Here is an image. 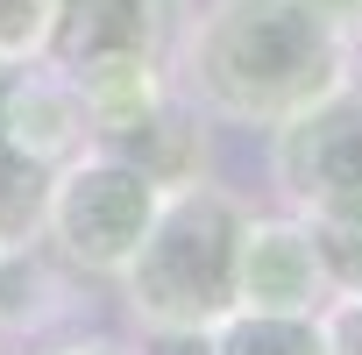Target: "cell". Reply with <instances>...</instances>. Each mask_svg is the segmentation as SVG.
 <instances>
[{
    "label": "cell",
    "mask_w": 362,
    "mask_h": 355,
    "mask_svg": "<svg viewBox=\"0 0 362 355\" xmlns=\"http://www.w3.org/2000/svg\"><path fill=\"white\" fill-rule=\"evenodd\" d=\"M170 78L221 128H277L355 78V43L305 0H206L185 15Z\"/></svg>",
    "instance_id": "6da1fadb"
},
{
    "label": "cell",
    "mask_w": 362,
    "mask_h": 355,
    "mask_svg": "<svg viewBox=\"0 0 362 355\" xmlns=\"http://www.w3.org/2000/svg\"><path fill=\"white\" fill-rule=\"evenodd\" d=\"M249 199L199 178V185L163 192L149 235L121 263V305L149 341H206L242 305V235Z\"/></svg>",
    "instance_id": "7a4b0ae2"
},
{
    "label": "cell",
    "mask_w": 362,
    "mask_h": 355,
    "mask_svg": "<svg viewBox=\"0 0 362 355\" xmlns=\"http://www.w3.org/2000/svg\"><path fill=\"white\" fill-rule=\"evenodd\" d=\"M86 149L142 170L149 185L177 192V185H199L206 163H214V135L199 100L177 86L170 71H135V78H107L86 93Z\"/></svg>",
    "instance_id": "3957f363"
},
{
    "label": "cell",
    "mask_w": 362,
    "mask_h": 355,
    "mask_svg": "<svg viewBox=\"0 0 362 355\" xmlns=\"http://www.w3.org/2000/svg\"><path fill=\"white\" fill-rule=\"evenodd\" d=\"M163 206V185H149L142 170L78 149L71 163H57L50 178V206H43V249L71 270V277H121V263L135 256V242L149 235Z\"/></svg>",
    "instance_id": "277c9868"
},
{
    "label": "cell",
    "mask_w": 362,
    "mask_h": 355,
    "mask_svg": "<svg viewBox=\"0 0 362 355\" xmlns=\"http://www.w3.org/2000/svg\"><path fill=\"white\" fill-rule=\"evenodd\" d=\"M192 0H57L43 29V64L78 93L135 71H170Z\"/></svg>",
    "instance_id": "5b68a950"
},
{
    "label": "cell",
    "mask_w": 362,
    "mask_h": 355,
    "mask_svg": "<svg viewBox=\"0 0 362 355\" xmlns=\"http://www.w3.org/2000/svg\"><path fill=\"white\" fill-rule=\"evenodd\" d=\"M270 185L284 214L327 221L362 206V93L355 78L270 128Z\"/></svg>",
    "instance_id": "8992f818"
},
{
    "label": "cell",
    "mask_w": 362,
    "mask_h": 355,
    "mask_svg": "<svg viewBox=\"0 0 362 355\" xmlns=\"http://www.w3.org/2000/svg\"><path fill=\"white\" fill-rule=\"evenodd\" d=\"M334 284L298 214H249L242 235V305L249 313H327Z\"/></svg>",
    "instance_id": "52a82bcc"
},
{
    "label": "cell",
    "mask_w": 362,
    "mask_h": 355,
    "mask_svg": "<svg viewBox=\"0 0 362 355\" xmlns=\"http://www.w3.org/2000/svg\"><path fill=\"white\" fill-rule=\"evenodd\" d=\"M0 121H8V135H15L29 156H43L50 170L71 163V156L86 149V135H93L86 93H78L64 71H50L43 57L0 64Z\"/></svg>",
    "instance_id": "ba28073f"
},
{
    "label": "cell",
    "mask_w": 362,
    "mask_h": 355,
    "mask_svg": "<svg viewBox=\"0 0 362 355\" xmlns=\"http://www.w3.org/2000/svg\"><path fill=\"white\" fill-rule=\"evenodd\" d=\"M50 163L29 156L8 121H0V256H29L43 249V206H50Z\"/></svg>",
    "instance_id": "9c48e42d"
},
{
    "label": "cell",
    "mask_w": 362,
    "mask_h": 355,
    "mask_svg": "<svg viewBox=\"0 0 362 355\" xmlns=\"http://www.w3.org/2000/svg\"><path fill=\"white\" fill-rule=\"evenodd\" d=\"M206 355H327V327H320V313H249V305H235L206 334Z\"/></svg>",
    "instance_id": "30bf717a"
},
{
    "label": "cell",
    "mask_w": 362,
    "mask_h": 355,
    "mask_svg": "<svg viewBox=\"0 0 362 355\" xmlns=\"http://www.w3.org/2000/svg\"><path fill=\"white\" fill-rule=\"evenodd\" d=\"M305 228H313V249L327 263L334 298H362V206L327 214V221H305Z\"/></svg>",
    "instance_id": "8fae6325"
},
{
    "label": "cell",
    "mask_w": 362,
    "mask_h": 355,
    "mask_svg": "<svg viewBox=\"0 0 362 355\" xmlns=\"http://www.w3.org/2000/svg\"><path fill=\"white\" fill-rule=\"evenodd\" d=\"M50 8H57V0H0V64H29V57H43Z\"/></svg>",
    "instance_id": "7c38bea8"
},
{
    "label": "cell",
    "mask_w": 362,
    "mask_h": 355,
    "mask_svg": "<svg viewBox=\"0 0 362 355\" xmlns=\"http://www.w3.org/2000/svg\"><path fill=\"white\" fill-rule=\"evenodd\" d=\"M327 355H362V298H327Z\"/></svg>",
    "instance_id": "4fadbf2b"
},
{
    "label": "cell",
    "mask_w": 362,
    "mask_h": 355,
    "mask_svg": "<svg viewBox=\"0 0 362 355\" xmlns=\"http://www.w3.org/2000/svg\"><path fill=\"white\" fill-rule=\"evenodd\" d=\"M305 8H313L334 36H348V43H355V57H362V0H305Z\"/></svg>",
    "instance_id": "5bb4252c"
},
{
    "label": "cell",
    "mask_w": 362,
    "mask_h": 355,
    "mask_svg": "<svg viewBox=\"0 0 362 355\" xmlns=\"http://www.w3.org/2000/svg\"><path fill=\"white\" fill-rule=\"evenodd\" d=\"M29 355H128L121 341H100V334H71V341H36Z\"/></svg>",
    "instance_id": "9a60e30c"
},
{
    "label": "cell",
    "mask_w": 362,
    "mask_h": 355,
    "mask_svg": "<svg viewBox=\"0 0 362 355\" xmlns=\"http://www.w3.org/2000/svg\"><path fill=\"white\" fill-rule=\"evenodd\" d=\"M0 341H8V256H0Z\"/></svg>",
    "instance_id": "2e32d148"
},
{
    "label": "cell",
    "mask_w": 362,
    "mask_h": 355,
    "mask_svg": "<svg viewBox=\"0 0 362 355\" xmlns=\"http://www.w3.org/2000/svg\"><path fill=\"white\" fill-rule=\"evenodd\" d=\"M355 93H362V71H355Z\"/></svg>",
    "instance_id": "e0dca14e"
}]
</instances>
